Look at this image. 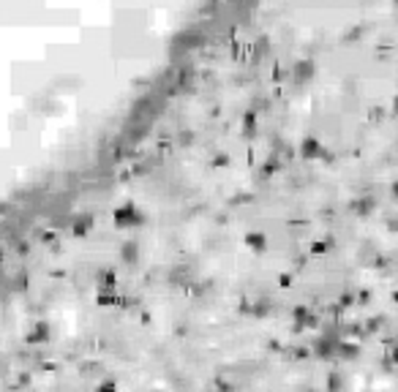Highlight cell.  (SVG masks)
<instances>
[{"label":"cell","mask_w":398,"mask_h":392,"mask_svg":"<svg viewBox=\"0 0 398 392\" xmlns=\"http://www.w3.org/2000/svg\"><path fill=\"white\" fill-rule=\"evenodd\" d=\"M335 346H338L335 338H319V341L314 343V354L319 357V360H335Z\"/></svg>","instance_id":"277c9868"},{"label":"cell","mask_w":398,"mask_h":392,"mask_svg":"<svg viewBox=\"0 0 398 392\" xmlns=\"http://www.w3.org/2000/svg\"><path fill=\"white\" fill-rule=\"evenodd\" d=\"M327 248H330L327 242H314V245H311V253H325Z\"/></svg>","instance_id":"7c38bea8"},{"label":"cell","mask_w":398,"mask_h":392,"mask_svg":"<svg viewBox=\"0 0 398 392\" xmlns=\"http://www.w3.org/2000/svg\"><path fill=\"white\" fill-rule=\"evenodd\" d=\"M344 389V378L338 373H330L327 376V392H341Z\"/></svg>","instance_id":"9c48e42d"},{"label":"cell","mask_w":398,"mask_h":392,"mask_svg":"<svg viewBox=\"0 0 398 392\" xmlns=\"http://www.w3.org/2000/svg\"><path fill=\"white\" fill-rule=\"evenodd\" d=\"M178 139H180V145H191V139H194V137H191V134H180Z\"/></svg>","instance_id":"9a60e30c"},{"label":"cell","mask_w":398,"mask_h":392,"mask_svg":"<svg viewBox=\"0 0 398 392\" xmlns=\"http://www.w3.org/2000/svg\"><path fill=\"white\" fill-rule=\"evenodd\" d=\"M390 193H393L395 199H398V182H393V188H390Z\"/></svg>","instance_id":"2e32d148"},{"label":"cell","mask_w":398,"mask_h":392,"mask_svg":"<svg viewBox=\"0 0 398 392\" xmlns=\"http://www.w3.org/2000/svg\"><path fill=\"white\" fill-rule=\"evenodd\" d=\"M357 354H360L357 343L344 341V343H338V346H335V357H338V360H357Z\"/></svg>","instance_id":"8992f818"},{"label":"cell","mask_w":398,"mask_h":392,"mask_svg":"<svg viewBox=\"0 0 398 392\" xmlns=\"http://www.w3.org/2000/svg\"><path fill=\"white\" fill-rule=\"evenodd\" d=\"M314 74H316V66L311 63V60H300V63L292 66V82L295 85H306V82H311L314 79Z\"/></svg>","instance_id":"7a4b0ae2"},{"label":"cell","mask_w":398,"mask_h":392,"mask_svg":"<svg viewBox=\"0 0 398 392\" xmlns=\"http://www.w3.org/2000/svg\"><path fill=\"white\" fill-rule=\"evenodd\" d=\"M300 155H303V158H308V161L325 158V147H322V142L316 139V137H306V139L300 142Z\"/></svg>","instance_id":"3957f363"},{"label":"cell","mask_w":398,"mask_h":392,"mask_svg":"<svg viewBox=\"0 0 398 392\" xmlns=\"http://www.w3.org/2000/svg\"><path fill=\"white\" fill-rule=\"evenodd\" d=\"M145 221L142 210H137L134 205H123L115 210V226L118 229H126V226H139Z\"/></svg>","instance_id":"6da1fadb"},{"label":"cell","mask_w":398,"mask_h":392,"mask_svg":"<svg viewBox=\"0 0 398 392\" xmlns=\"http://www.w3.org/2000/svg\"><path fill=\"white\" fill-rule=\"evenodd\" d=\"M120 256H123V262H137V259H139V242H134V240L123 242V248H120Z\"/></svg>","instance_id":"ba28073f"},{"label":"cell","mask_w":398,"mask_h":392,"mask_svg":"<svg viewBox=\"0 0 398 392\" xmlns=\"http://www.w3.org/2000/svg\"><path fill=\"white\" fill-rule=\"evenodd\" d=\"M306 392H319V389H306Z\"/></svg>","instance_id":"ac0fdd59"},{"label":"cell","mask_w":398,"mask_h":392,"mask_svg":"<svg viewBox=\"0 0 398 392\" xmlns=\"http://www.w3.org/2000/svg\"><path fill=\"white\" fill-rule=\"evenodd\" d=\"M213 164H215V166H224V164H229V155H215V158H213Z\"/></svg>","instance_id":"5bb4252c"},{"label":"cell","mask_w":398,"mask_h":392,"mask_svg":"<svg viewBox=\"0 0 398 392\" xmlns=\"http://www.w3.org/2000/svg\"><path fill=\"white\" fill-rule=\"evenodd\" d=\"M243 128H246L248 137H254V134H256V120H254V114H246V120H243Z\"/></svg>","instance_id":"30bf717a"},{"label":"cell","mask_w":398,"mask_h":392,"mask_svg":"<svg viewBox=\"0 0 398 392\" xmlns=\"http://www.w3.org/2000/svg\"><path fill=\"white\" fill-rule=\"evenodd\" d=\"M395 302H398V292H395Z\"/></svg>","instance_id":"d6986e66"},{"label":"cell","mask_w":398,"mask_h":392,"mask_svg":"<svg viewBox=\"0 0 398 392\" xmlns=\"http://www.w3.org/2000/svg\"><path fill=\"white\" fill-rule=\"evenodd\" d=\"M393 362H395V365H398V346H395V349H393Z\"/></svg>","instance_id":"e0dca14e"},{"label":"cell","mask_w":398,"mask_h":392,"mask_svg":"<svg viewBox=\"0 0 398 392\" xmlns=\"http://www.w3.org/2000/svg\"><path fill=\"white\" fill-rule=\"evenodd\" d=\"M246 245L251 248V251H256V253H262L267 248V237L262 232H248L246 234Z\"/></svg>","instance_id":"52a82bcc"},{"label":"cell","mask_w":398,"mask_h":392,"mask_svg":"<svg viewBox=\"0 0 398 392\" xmlns=\"http://www.w3.org/2000/svg\"><path fill=\"white\" fill-rule=\"evenodd\" d=\"M349 207H352V213L357 215V218H368V215L376 210V199L374 196H357Z\"/></svg>","instance_id":"5b68a950"},{"label":"cell","mask_w":398,"mask_h":392,"mask_svg":"<svg viewBox=\"0 0 398 392\" xmlns=\"http://www.w3.org/2000/svg\"><path fill=\"white\" fill-rule=\"evenodd\" d=\"M393 3H395V6H398V0H393Z\"/></svg>","instance_id":"ffe728a7"},{"label":"cell","mask_w":398,"mask_h":392,"mask_svg":"<svg viewBox=\"0 0 398 392\" xmlns=\"http://www.w3.org/2000/svg\"><path fill=\"white\" fill-rule=\"evenodd\" d=\"M352 302H355V297H352V294H344V297H341V302H338V308H349Z\"/></svg>","instance_id":"4fadbf2b"},{"label":"cell","mask_w":398,"mask_h":392,"mask_svg":"<svg viewBox=\"0 0 398 392\" xmlns=\"http://www.w3.org/2000/svg\"><path fill=\"white\" fill-rule=\"evenodd\" d=\"M363 36V28H352L347 33V36H344V44H349V41H355V38H360Z\"/></svg>","instance_id":"8fae6325"}]
</instances>
